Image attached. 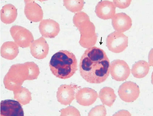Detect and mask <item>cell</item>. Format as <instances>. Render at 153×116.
Returning <instances> with one entry per match:
<instances>
[{
	"mask_svg": "<svg viewBox=\"0 0 153 116\" xmlns=\"http://www.w3.org/2000/svg\"><path fill=\"white\" fill-rule=\"evenodd\" d=\"M98 97L97 92L94 89L85 87L79 90L76 93L77 102L83 106H89L94 103Z\"/></svg>",
	"mask_w": 153,
	"mask_h": 116,
	"instance_id": "30bf717a",
	"label": "cell"
},
{
	"mask_svg": "<svg viewBox=\"0 0 153 116\" xmlns=\"http://www.w3.org/2000/svg\"><path fill=\"white\" fill-rule=\"evenodd\" d=\"M106 110L104 105H97L92 108L88 113V116H106Z\"/></svg>",
	"mask_w": 153,
	"mask_h": 116,
	"instance_id": "7402d4cb",
	"label": "cell"
},
{
	"mask_svg": "<svg viewBox=\"0 0 153 116\" xmlns=\"http://www.w3.org/2000/svg\"><path fill=\"white\" fill-rule=\"evenodd\" d=\"M128 38L123 33L114 31L109 34L106 39V46L110 51L119 53L128 46Z\"/></svg>",
	"mask_w": 153,
	"mask_h": 116,
	"instance_id": "277c9868",
	"label": "cell"
},
{
	"mask_svg": "<svg viewBox=\"0 0 153 116\" xmlns=\"http://www.w3.org/2000/svg\"><path fill=\"white\" fill-rule=\"evenodd\" d=\"M24 115L22 104L18 101L6 100L1 102V116H23Z\"/></svg>",
	"mask_w": 153,
	"mask_h": 116,
	"instance_id": "ba28073f",
	"label": "cell"
},
{
	"mask_svg": "<svg viewBox=\"0 0 153 116\" xmlns=\"http://www.w3.org/2000/svg\"><path fill=\"white\" fill-rule=\"evenodd\" d=\"M99 97L103 105L109 107L113 105L117 98L114 90L107 87H104L100 90Z\"/></svg>",
	"mask_w": 153,
	"mask_h": 116,
	"instance_id": "d6986e66",
	"label": "cell"
},
{
	"mask_svg": "<svg viewBox=\"0 0 153 116\" xmlns=\"http://www.w3.org/2000/svg\"><path fill=\"white\" fill-rule=\"evenodd\" d=\"M40 73L39 67L33 62L14 64L4 78L5 88L14 91L22 87L25 80L37 79Z\"/></svg>",
	"mask_w": 153,
	"mask_h": 116,
	"instance_id": "7a4b0ae2",
	"label": "cell"
},
{
	"mask_svg": "<svg viewBox=\"0 0 153 116\" xmlns=\"http://www.w3.org/2000/svg\"><path fill=\"white\" fill-rule=\"evenodd\" d=\"M30 49L32 55L39 60L45 58L48 55L49 50L48 44L42 37L34 40L30 46Z\"/></svg>",
	"mask_w": 153,
	"mask_h": 116,
	"instance_id": "5bb4252c",
	"label": "cell"
},
{
	"mask_svg": "<svg viewBox=\"0 0 153 116\" xmlns=\"http://www.w3.org/2000/svg\"><path fill=\"white\" fill-rule=\"evenodd\" d=\"M139 86L134 82L129 81L123 83L119 87L118 94L120 98L127 103L133 102L139 97Z\"/></svg>",
	"mask_w": 153,
	"mask_h": 116,
	"instance_id": "8992f818",
	"label": "cell"
},
{
	"mask_svg": "<svg viewBox=\"0 0 153 116\" xmlns=\"http://www.w3.org/2000/svg\"><path fill=\"white\" fill-rule=\"evenodd\" d=\"M49 66L53 75L63 79L71 77L78 70L75 55L67 50H61L55 54L50 61Z\"/></svg>",
	"mask_w": 153,
	"mask_h": 116,
	"instance_id": "3957f363",
	"label": "cell"
},
{
	"mask_svg": "<svg viewBox=\"0 0 153 116\" xmlns=\"http://www.w3.org/2000/svg\"><path fill=\"white\" fill-rule=\"evenodd\" d=\"M110 73L112 78L117 81L126 80L130 74V70L124 61L116 59L110 64Z\"/></svg>",
	"mask_w": 153,
	"mask_h": 116,
	"instance_id": "52a82bcc",
	"label": "cell"
},
{
	"mask_svg": "<svg viewBox=\"0 0 153 116\" xmlns=\"http://www.w3.org/2000/svg\"><path fill=\"white\" fill-rule=\"evenodd\" d=\"M131 1H113V3L116 7L120 9H124L130 5Z\"/></svg>",
	"mask_w": 153,
	"mask_h": 116,
	"instance_id": "cb8c5ba5",
	"label": "cell"
},
{
	"mask_svg": "<svg viewBox=\"0 0 153 116\" xmlns=\"http://www.w3.org/2000/svg\"><path fill=\"white\" fill-rule=\"evenodd\" d=\"M78 88L76 85H61L57 92L58 101L65 106L70 105L75 99V90Z\"/></svg>",
	"mask_w": 153,
	"mask_h": 116,
	"instance_id": "9c48e42d",
	"label": "cell"
},
{
	"mask_svg": "<svg viewBox=\"0 0 153 116\" xmlns=\"http://www.w3.org/2000/svg\"><path fill=\"white\" fill-rule=\"evenodd\" d=\"M112 25L116 31L123 33L131 28L132 21L125 13H118L115 14L112 19Z\"/></svg>",
	"mask_w": 153,
	"mask_h": 116,
	"instance_id": "9a60e30c",
	"label": "cell"
},
{
	"mask_svg": "<svg viewBox=\"0 0 153 116\" xmlns=\"http://www.w3.org/2000/svg\"><path fill=\"white\" fill-rule=\"evenodd\" d=\"M39 28L42 37L48 38H55L60 31L59 24L50 19L43 20L40 23Z\"/></svg>",
	"mask_w": 153,
	"mask_h": 116,
	"instance_id": "8fae6325",
	"label": "cell"
},
{
	"mask_svg": "<svg viewBox=\"0 0 153 116\" xmlns=\"http://www.w3.org/2000/svg\"><path fill=\"white\" fill-rule=\"evenodd\" d=\"M64 4L66 8L73 13L81 10L84 5L83 1H64Z\"/></svg>",
	"mask_w": 153,
	"mask_h": 116,
	"instance_id": "44dd1931",
	"label": "cell"
},
{
	"mask_svg": "<svg viewBox=\"0 0 153 116\" xmlns=\"http://www.w3.org/2000/svg\"><path fill=\"white\" fill-rule=\"evenodd\" d=\"M18 15L17 9L11 4L4 5L1 11V19L5 24H11L16 20Z\"/></svg>",
	"mask_w": 153,
	"mask_h": 116,
	"instance_id": "e0dca14e",
	"label": "cell"
},
{
	"mask_svg": "<svg viewBox=\"0 0 153 116\" xmlns=\"http://www.w3.org/2000/svg\"><path fill=\"white\" fill-rule=\"evenodd\" d=\"M13 93L14 98L22 105L29 104L32 100L31 93L25 87H22L13 91Z\"/></svg>",
	"mask_w": 153,
	"mask_h": 116,
	"instance_id": "ffe728a7",
	"label": "cell"
},
{
	"mask_svg": "<svg viewBox=\"0 0 153 116\" xmlns=\"http://www.w3.org/2000/svg\"><path fill=\"white\" fill-rule=\"evenodd\" d=\"M116 7L113 2L101 1L96 7L95 12L98 17L104 20L112 19L115 15Z\"/></svg>",
	"mask_w": 153,
	"mask_h": 116,
	"instance_id": "7c38bea8",
	"label": "cell"
},
{
	"mask_svg": "<svg viewBox=\"0 0 153 116\" xmlns=\"http://www.w3.org/2000/svg\"><path fill=\"white\" fill-rule=\"evenodd\" d=\"M19 53V46L13 41L5 42L1 47V56L6 59L12 60L15 58Z\"/></svg>",
	"mask_w": 153,
	"mask_h": 116,
	"instance_id": "2e32d148",
	"label": "cell"
},
{
	"mask_svg": "<svg viewBox=\"0 0 153 116\" xmlns=\"http://www.w3.org/2000/svg\"><path fill=\"white\" fill-rule=\"evenodd\" d=\"M149 69V65L147 62L143 60H140L133 65L131 73L134 77L142 78L148 74Z\"/></svg>",
	"mask_w": 153,
	"mask_h": 116,
	"instance_id": "ac0fdd59",
	"label": "cell"
},
{
	"mask_svg": "<svg viewBox=\"0 0 153 116\" xmlns=\"http://www.w3.org/2000/svg\"><path fill=\"white\" fill-rule=\"evenodd\" d=\"M10 32L15 42L20 47L27 48L34 41L32 33L23 27L13 26L11 28Z\"/></svg>",
	"mask_w": 153,
	"mask_h": 116,
	"instance_id": "5b68a950",
	"label": "cell"
},
{
	"mask_svg": "<svg viewBox=\"0 0 153 116\" xmlns=\"http://www.w3.org/2000/svg\"><path fill=\"white\" fill-rule=\"evenodd\" d=\"M25 13L29 20L37 22L42 20L43 12L41 7L33 1H25Z\"/></svg>",
	"mask_w": 153,
	"mask_h": 116,
	"instance_id": "4fadbf2b",
	"label": "cell"
},
{
	"mask_svg": "<svg viewBox=\"0 0 153 116\" xmlns=\"http://www.w3.org/2000/svg\"><path fill=\"white\" fill-rule=\"evenodd\" d=\"M61 116H80L79 111L75 107L70 106L61 110Z\"/></svg>",
	"mask_w": 153,
	"mask_h": 116,
	"instance_id": "603a6c76",
	"label": "cell"
},
{
	"mask_svg": "<svg viewBox=\"0 0 153 116\" xmlns=\"http://www.w3.org/2000/svg\"><path fill=\"white\" fill-rule=\"evenodd\" d=\"M110 63L102 49L93 46L85 50L82 56L79 64L80 74L87 82L100 84L109 76Z\"/></svg>",
	"mask_w": 153,
	"mask_h": 116,
	"instance_id": "6da1fadb",
	"label": "cell"
}]
</instances>
